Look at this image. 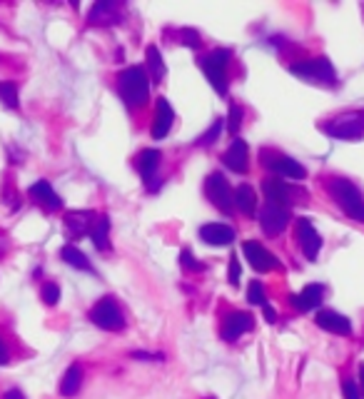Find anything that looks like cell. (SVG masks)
Here are the masks:
<instances>
[{
  "instance_id": "5b68a950",
  "label": "cell",
  "mask_w": 364,
  "mask_h": 399,
  "mask_svg": "<svg viewBox=\"0 0 364 399\" xmlns=\"http://www.w3.org/2000/svg\"><path fill=\"white\" fill-rule=\"evenodd\" d=\"M90 320H93V325H98L100 330H108V332H118L125 327V317L113 297H103V300L90 310Z\"/></svg>"
},
{
  "instance_id": "44dd1931",
  "label": "cell",
  "mask_w": 364,
  "mask_h": 399,
  "mask_svg": "<svg viewBox=\"0 0 364 399\" xmlns=\"http://www.w3.org/2000/svg\"><path fill=\"white\" fill-rule=\"evenodd\" d=\"M135 165H138L145 185H148L150 180H155V170H158V165H160V153L158 150H143V153L138 155V160H135Z\"/></svg>"
},
{
  "instance_id": "603a6c76",
  "label": "cell",
  "mask_w": 364,
  "mask_h": 399,
  "mask_svg": "<svg viewBox=\"0 0 364 399\" xmlns=\"http://www.w3.org/2000/svg\"><path fill=\"white\" fill-rule=\"evenodd\" d=\"M108 232H110V217H105V215L95 217L93 227H90V237H93V242H95V247H98V250H108V247H110Z\"/></svg>"
},
{
  "instance_id": "7a4b0ae2",
  "label": "cell",
  "mask_w": 364,
  "mask_h": 399,
  "mask_svg": "<svg viewBox=\"0 0 364 399\" xmlns=\"http://www.w3.org/2000/svg\"><path fill=\"white\" fill-rule=\"evenodd\" d=\"M327 190H330L332 200L340 205V210L345 212L347 217L357 222H364V198L352 180L347 178H332L327 183Z\"/></svg>"
},
{
  "instance_id": "d4e9b609",
  "label": "cell",
  "mask_w": 364,
  "mask_h": 399,
  "mask_svg": "<svg viewBox=\"0 0 364 399\" xmlns=\"http://www.w3.org/2000/svg\"><path fill=\"white\" fill-rule=\"evenodd\" d=\"M113 13H115V3H113V0H100V3H95L93 8H90L88 20H90L93 25L110 23L108 18H113Z\"/></svg>"
},
{
  "instance_id": "6da1fadb",
  "label": "cell",
  "mask_w": 364,
  "mask_h": 399,
  "mask_svg": "<svg viewBox=\"0 0 364 399\" xmlns=\"http://www.w3.org/2000/svg\"><path fill=\"white\" fill-rule=\"evenodd\" d=\"M118 93L128 108H140V105H145L150 95L148 73H145L140 65L125 68L123 73L118 75Z\"/></svg>"
},
{
  "instance_id": "484cf974",
  "label": "cell",
  "mask_w": 364,
  "mask_h": 399,
  "mask_svg": "<svg viewBox=\"0 0 364 399\" xmlns=\"http://www.w3.org/2000/svg\"><path fill=\"white\" fill-rule=\"evenodd\" d=\"M60 257H63L65 262H68L70 267H75V270H93L90 267V262H88V257L83 255V252L78 250V247H73V245H65L63 250H60Z\"/></svg>"
},
{
  "instance_id": "f1b7e54d",
  "label": "cell",
  "mask_w": 364,
  "mask_h": 399,
  "mask_svg": "<svg viewBox=\"0 0 364 399\" xmlns=\"http://www.w3.org/2000/svg\"><path fill=\"white\" fill-rule=\"evenodd\" d=\"M247 300H250V305H265V292H262L260 280L250 282V287H247Z\"/></svg>"
},
{
  "instance_id": "7402d4cb",
  "label": "cell",
  "mask_w": 364,
  "mask_h": 399,
  "mask_svg": "<svg viewBox=\"0 0 364 399\" xmlns=\"http://www.w3.org/2000/svg\"><path fill=\"white\" fill-rule=\"evenodd\" d=\"M83 385V370L80 365H70L68 372L63 375V382H60V395L63 397H75Z\"/></svg>"
},
{
  "instance_id": "ffe728a7",
  "label": "cell",
  "mask_w": 364,
  "mask_h": 399,
  "mask_svg": "<svg viewBox=\"0 0 364 399\" xmlns=\"http://www.w3.org/2000/svg\"><path fill=\"white\" fill-rule=\"evenodd\" d=\"M93 222H95V215L88 210L68 212L65 215V232H68V237H83L93 227Z\"/></svg>"
},
{
  "instance_id": "83f0119b",
  "label": "cell",
  "mask_w": 364,
  "mask_h": 399,
  "mask_svg": "<svg viewBox=\"0 0 364 399\" xmlns=\"http://www.w3.org/2000/svg\"><path fill=\"white\" fill-rule=\"evenodd\" d=\"M0 100H3L5 108H18V85L3 80L0 83Z\"/></svg>"
},
{
  "instance_id": "ab89813d",
  "label": "cell",
  "mask_w": 364,
  "mask_h": 399,
  "mask_svg": "<svg viewBox=\"0 0 364 399\" xmlns=\"http://www.w3.org/2000/svg\"><path fill=\"white\" fill-rule=\"evenodd\" d=\"M3 399H23V392H20V390H8Z\"/></svg>"
},
{
  "instance_id": "74e56055",
  "label": "cell",
  "mask_w": 364,
  "mask_h": 399,
  "mask_svg": "<svg viewBox=\"0 0 364 399\" xmlns=\"http://www.w3.org/2000/svg\"><path fill=\"white\" fill-rule=\"evenodd\" d=\"M135 360H163V355H148V352H133Z\"/></svg>"
},
{
  "instance_id": "d6a6232c",
  "label": "cell",
  "mask_w": 364,
  "mask_h": 399,
  "mask_svg": "<svg viewBox=\"0 0 364 399\" xmlns=\"http://www.w3.org/2000/svg\"><path fill=\"white\" fill-rule=\"evenodd\" d=\"M58 300H60V287L58 285H53V282H48V285H43V302L45 305H58Z\"/></svg>"
},
{
  "instance_id": "30bf717a",
  "label": "cell",
  "mask_w": 364,
  "mask_h": 399,
  "mask_svg": "<svg viewBox=\"0 0 364 399\" xmlns=\"http://www.w3.org/2000/svg\"><path fill=\"white\" fill-rule=\"evenodd\" d=\"M287 222H290V207L275 205V202H267V205L262 207V212H260L262 232H267V235H280L287 227Z\"/></svg>"
},
{
  "instance_id": "cb8c5ba5",
  "label": "cell",
  "mask_w": 364,
  "mask_h": 399,
  "mask_svg": "<svg viewBox=\"0 0 364 399\" xmlns=\"http://www.w3.org/2000/svg\"><path fill=\"white\" fill-rule=\"evenodd\" d=\"M235 207H240L245 215H255L257 212V195L250 185H240L235 190Z\"/></svg>"
},
{
  "instance_id": "d6986e66",
  "label": "cell",
  "mask_w": 364,
  "mask_h": 399,
  "mask_svg": "<svg viewBox=\"0 0 364 399\" xmlns=\"http://www.w3.org/2000/svg\"><path fill=\"white\" fill-rule=\"evenodd\" d=\"M322 297H325V287L322 285H307L302 292H297L295 297H292V305H295V310L300 312H312L320 307Z\"/></svg>"
},
{
  "instance_id": "e575fe53",
  "label": "cell",
  "mask_w": 364,
  "mask_h": 399,
  "mask_svg": "<svg viewBox=\"0 0 364 399\" xmlns=\"http://www.w3.org/2000/svg\"><path fill=\"white\" fill-rule=\"evenodd\" d=\"M230 285L232 287L240 285V260H237V257L230 260Z\"/></svg>"
},
{
  "instance_id": "b9f144b4",
  "label": "cell",
  "mask_w": 364,
  "mask_h": 399,
  "mask_svg": "<svg viewBox=\"0 0 364 399\" xmlns=\"http://www.w3.org/2000/svg\"><path fill=\"white\" fill-rule=\"evenodd\" d=\"M210 399H212V397H210Z\"/></svg>"
},
{
  "instance_id": "3957f363",
  "label": "cell",
  "mask_w": 364,
  "mask_h": 399,
  "mask_svg": "<svg viewBox=\"0 0 364 399\" xmlns=\"http://www.w3.org/2000/svg\"><path fill=\"white\" fill-rule=\"evenodd\" d=\"M227 63H230V50L227 48H215L205 58H200L202 73L207 75V80L217 90V95H227V78H225Z\"/></svg>"
},
{
  "instance_id": "d590c367",
  "label": "cell",
  "mask_w": 364,
  "mask_h": 399,
  "mask_svg": "<svg viewBox=\"0 0 364 399\" xmlns=\"http://www.w3.org/2000/svg\"><path fill=\"white\" fill-rule=\"evenodd\" d=\"M182 43L190 45V48H200V35L195 33V30H182Z\"/></svg>"
},
{
  "instance_id": "ac0fdd59",
  "label": "cell",
  "mask_w": 364,
  "mask_h": 399,
  "mask_svg": "<svg viewBox=\"0 0 364 399\" xmlns=\"http://www.w3.org/2000/svg\"><path fill=\"white\" fill-rule=\"evenodd\" d=\"M30 198H33L38 205H43L45 210L55 212L63 207V200H60V195L55 193L53 188H50L48 180H38L35 185H30Z\"/></svg>"
},
{
  "instance_id": "52a82bcc",
  "label": "cell",
  "mask_w": 364,
  "mask_h": 399,
  "mask_svg": "<svg viewBox=\"0 0 364 399\" xmlns=\"http://www.w3.org/2000/svg\"><path fill=\"white\" fill-rule=\"evenodd\" d=\"M205 193L217 210H222V212L230 215L232 207H235V193H232V188H230V183L225 180V175L212 173L210 178L205 180Z\"/></svg>"
},
{
  "instance_id": "9a60e30c",
  "label": "cell",
  "mask_w": 364,
  "mask_h": 399,
  "mask_svg": "<svg viewBox=\"0 0 364 399\" xmlns=\"http://www.w3.org/2000/svg\"><path fill=\"white\" fill-rule=\"evenodd\" d=\"M175 123V110L168 103V98H158V108H155V123H153V138L163 140L168 138V133L173 130Z\"/></svg>"
},
{
  "instance_id": "4316f807",
  "label": "cell",
  "mask_w": 364,
  "mask_h": 399,
  "mask_svg": "<svg viewBox=\"0 0 364 399\" xmlns=\"http://www.w3.org/2000/svg\"><path fill=\"white\" fill-rule=\"evenodd\" d=\"M145 58H148V68H150V75H153L155 83H163L165 78V63H163V55H160V50L155 48V45H150L148 53H145Z\"/></svg>"
},
{
  "instance_id": "60d3db41",
  "label": "cell",
  "mask_w": 364,
  "mask_h": 399,
  "mask_svg": "<svg viewBox=\"0 0 364 399\" xmlns=\"http://www.w3.org/2000/svg\"><path fill=\"white\" fill-rule=\"evenodd\" d=\"M360 387H362V397H364V365L360 367Z\"/></svg>"
},
{
  "instance_id": "8d00e7d4",
  "label": "cell",
  "mask_w": 364,
  "mask_h": 399,
  "mask_svg": "<svg viewBox=\"0 0 364 399\" xmlns=\"http://www.w3.org/2000/svg\"><path fill=\"white\" fill-rule=\"evenodd\" d=\"M262 315H265V320H267V322H277V312L272 310L270 305H262Z\"/></svg>"
},
{
  "instance_id": "4dcf8cb0",
  "label": "cell",
  "mask_w": 364,
  "mask_h": 399,
  "mask_svg": "<svg viewBox=\"0 0 364 399\" xmlns=\"http://www.w3.org/2000/svg\"><path fill=\"white\" fill-rule=\"evenodd\" d=\"M180 262H182V267H185V270H190V272H202V270H205V265H202V262H197L195 255H192L190 250L180 252Z\"/></svg>"
},
{
  "instance_id": "277c9868",
  "label": "cell",
  "mask_w": 364,
  "mask_h": 399,
  "mask_svg": "<svg viewBox=\"0 0 364 399\" xmlns=\"http://www.w3.org/2000/svg\"><path fill=\"white\" fill-rule=\"evenodd\" d=\"M292 73L302 80H312V83H325V85H335L337 83V73L332 68V63L327 58H315V60H302V63L292 65Z\"/></svg>"
},
{
  "instance_id": "e0dca14e",
  "label": "cell",
  "mask_w": 364,
  "mask_h": 399,
  "mask_svg": "<svg viewBox=\"0 0 364 399\" xmlns=\"http://www.w3.org/2000/svg\"><path fill=\"white\" fill-rule=\"evenodd\" d=\"M315 322H317V327H322V330H327V332H335V335H345V337L352 335V322L347 320L345 315L335 312V310L317 312V320Z\"/></svg>"
},
{
  "instance_id": "8992f818",
  "label": "cell",
  "mask_w": 364,
  "mask_h": 399,
  "mask_svg": "<svg viewBox=\"0 0 364 399\" xmlns=\"http://www.w3.org/2000/svg\"><path fill=\"white\" fill-rule=\"evenodd\" d=\"M327 135L337 140H357L364 135V113H347L335 118L332 123L322 125Z\"/></svg>"
},
{
  "instance_id": "1f68e13d",
  "label": "cell",
  "mask_w": 364,
  "mask_h": 399,
  "mask_svg": "<svg viewBox=\"0 0 364 399\" xmlns=\"http://www.w3.org/2000/svg\"><path fill=\"white\" fill-rule=\"evenodd\" d=\"M220 133H222V120H215V123H212V128L207 130L205 135H200V138H197V145H212Z\"/></svg>"
},
{
  "instance_id": "4fadbf2b",
  "label": "cell",
  "mask_w": 364,
  "mask_h": 399,
  "mask_svg": "<svg viewBox=\"0 0 364 399\" xmlns=\"http://www.w3.org/2000/svg\"><path fill=\"white\" fill-rule=\"evenodd\" d=\"M262 190H265V198L267 202H275V205H282V207H290L292 198L297 195V188L290 183H285V180H275V178H267L262 180Z\"/></svg>"
},
{
  "instance_id": "5bb4252c",
  "label": "cell",
  "mask_w": 364,
  "mask_h": 399,
  "mask_svg": "<svg viewBox=\"0 0 364 399\" xmlns=\"http://www.w3.org/2000/svg\"><path fill=\"white\" fill-rule=\"evenodd\" d=\"M200 237L202 242H207L212 247H225L235 242V230L230 225H222V222H210V225L200 227Z\"/></svg>"
},
{
  "instance_id": "8fae6325",
  "label": "cell",
  "mask_w": 364,
  "mask_h": 399,
  "mask_svg": "<svg viewBox=\"0 0 364 399\" xmlns=\"http://www.w3.org/2000/svg\"><path fill=\"white\" fill-rule=\"evenodd\" d=\"M242 255L247 257L250 267L252 270H257V272H270V270H277V267H280L277 257L272 255L270 250H265L260 242H252V240L242 242Z\"/></svg>"
},
{
  "instance_id": "836d02e7",
  "label": "cell",
  "mask_w": 364,
  "mask_h": 399,
  "mask_svg": "<svg viewBox=\"0 0 364 399\" xmlns=\"http://www.w3.org/2000/svg\"><path fill=\"white\" fill-rule=\"evenodd\" d=\"M342 395H345V399H362L360 397V390H357V385L352 380L342 382Z\"/></svg>"
},
{
  "instance_id": "9c48e42d",
  "label": "cell",
  "mask_w": 364,
  "mask_h": 399,
  "mask_svg": "<svg viewBox=\"0 0 364 399\" xmlns=\"http://www.w3.org/2000/svg\"><path fill=\"white\" fill-rule=\"evenodd\" d=\"M295 235H297V242H300L302 255H305L310 262H315L322 250V237H320V232L315 230V225H312L307 217H300V220H297V227H295Z\"/></svg>"
},
{
  "instance_id": "7c38bea8",
  "label": "cell",
  "mask_w": 364,
  "mask_h": 399,
  "mask_svg": "<svg viewBox=\"0 0 364 399\" xmlns=\"http://www.w3.org/2000/svg\"><path fill=\"white\" fill-rule=\"evenodd\" d=\"M252 325H255V317H252L250 312H230V315L225 317V322H222L220 335L225 342H235V340H240L245 332H250Z\"/></svg>"
},
{
  "instance_id": "2e32d148",
  "label": "cell",
  "mask_w": 364,
  "mask_h": 399,
  "mask_svg": "<svg viewBox=\"0 0 364 399\" xmlns=\"http://www.w3.org/2000/svg\"><path fill=\"white\" fill-rule=\"evenodd\" d=\"M247 158H250V148H247V143L240 138H235L230 148L225 150V155H222V163H225L227 170H232V173H245Z\"/></svg>"
},
{
  "instance_id": "f35d334b",
  "label": "cell",
  "mask_w": 364,
  "mask_h": 399,
  "mask_svg": "<svg viewBox=\"0 0 364 399\" xmlns=\"http://www.w3.org/2000/svg\"><path fill=\"white\" fill-rule=\"evenodd\" d=\"M0 365H8V347L3 340H0Z\"/></svg>"
},
{
  "instance_id": "ba28073f",
  "label": "cell",
  "mask_w": 364,
  "mask_h": 399,
  "mask_svg": "<svg viewBox=\"0 0 364 399\" xmlns=\"http://www.w3.org/2000/svg\"><path fill=\"white\" fill-rule=\"evenodd\" d=\"M262 163H265V168L275 170V173L282 175L285 180H302L307 175V170L302 168L297 160L287 158V155H280V153H272V150H262Z\"/></svg>"
},
{
  "instance_id": "f546056e",
  "label": "cell",
  "mask_w": 364,
  "mask_h": 399,
  "mask_svg": "<svg viewBox=\"0 0 364 399\" xmlns=\"http://www.w3.org/2000/svg\"><path fill=\"white\" fill-rule=\"evenodd\" d=\"M240 125H242V108L240 105H232L230 118H227V130H230L232 135H237L240 133Z\"/></svg>"
}]
</instances>
